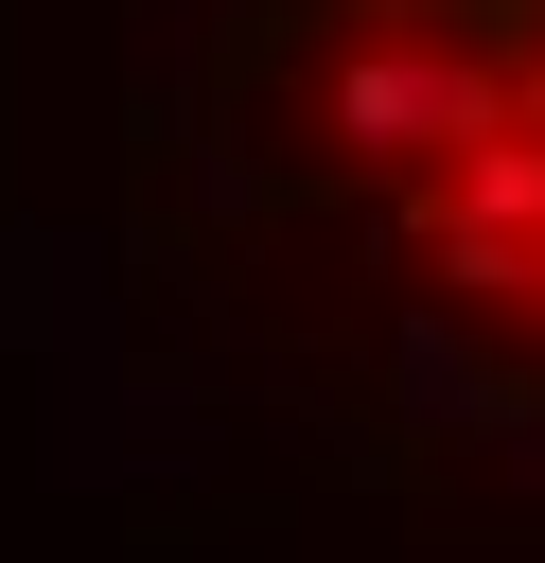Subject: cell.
I'll use <instances>...</instances> for the list:
<instances>
[{
	"instance_id": "6da1fadb",
	"label": "cell",
	"mask_w": 545,
	"mask_h": 563,
	"mask_svg": "<svg viewBox=\"0 0 545 563\" xmlns=\"http://www.w3.org/2000/svg\"><path fill=\"white\" fill-rule=\"evenodd\" d=\"M193 194L334 264V334L440 422L545 440V0H264Z\"/></svg>"
}]
</instances>
